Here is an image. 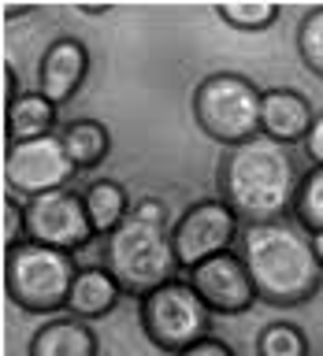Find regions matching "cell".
Returning <instances> with one entry per match:
<instances>
[{"label":"cell","mask_w":323,"mask_h":356,"mask_svg":"<svg viewBox=\"0 0 323 356\" xmlns=\"http://www.w3.org/2000/svg\"><path fill=\"white\" fill-rule=\"evenodd\" d=\"M238 252L253 275L256 297L271 308L308 305L323 286V267L312 249V234L297 219L245 222Z\"/></svg>","instance_id":"obj_1"},{"label":"cell","mask_w":323,"mask_h":356,"mask_svg":"<svg viewBox=\"0 0 323 356\" xmlns=\"http://www.w3.org/2000/svg\"><path fill=\"white\" fill-rule=\"evenodd\" d=\"M216 186L219 197L238 211L242 222H267V219H286L294 211L301 171L286 145L260 134V138L223 152Z\"/></svg>","instance_id":"obj_2"},{"label":"cell","mask_w":323,"mask_h":356,"mask_svg":"<svg viewBox=\"0 0 323 356\" xmlns=\"http://www.w3.org/2000/svg\"><path fill=\"white\" fill-rule=\"evenodd\" d=\"M100 264L116 275L123 293L141 300L152 293L156 286L178 278V256L171 245V227H167V208L156 197H141L138 204H130L127 219L104 238L100 249Z\"/></svg>","instance_id":"obj_3"},{"label":"cell","mask_w":323,"mask_h":356,"mask_svg":"<svg viewBox=\"0 0 323 356\" xmlns=\"http://www.w3.org/2000/svg\"><path fill=\"white\" fill-rule=\"evenodd\" d=\"M74 275H78L74 252L38 245V241H19L15 249H8L4 286H8L11 305L22 312L52 316V312L67 308Z\"/></svg>","instance_id":"obj_4"},{"label":"cell","mask_w":323,"mask_h":356,"mask_svg":"<svg viewBox=\"0 0 323 356\" xmlns=\"http://www.w3.org/2000/svg\"><path fill=\"white\" fill-rule=\"evenodd\" d=\"M260 97L264 89L238 71H216L200 78L194 89V119L212 141L227 145H245L260 138Z\"/></svg>","instance_id":"obj_5"},{"label":"cell","mask_w":323,"mask_h":356,"mask_svg":"<svg viewBox=\"0 0 323 356\" xmlns=\"http://www.w3.org/2000/svg\"><path fill=\"white\" fill-rule=\"evenodd\" d=\"M138 319L145 338L171 356L212 334V312L186 278H171L152 293H145L138 300Z\"/></svg>","instance_id":"obj_6"},{"label":"cell","mask_w":323,"mask_h":356,"mask_svg":"<svg viewBox=\"0 0 323 356\" xmlns=\"http://www.w3.org/2000/svg\"><path fill=\"white\" fill-rule=\"evenodd\" d=\"M242 227L245 222L238 219V211H234L223 197L194 200V204L171 222V245H175L178 267L189 271V267H197V264L212 260V256L234 249L242 238Z\"/></svg>","instance_id":"obj_7"},{"label":"cell","mask_w":323,"mask_h":356,"mask_svg":"<svg viewBox=\"0 0 323 356\" xmlns=\"http://www.w3.org/2000/svg\"><path fill=\"white\" fill-rule=\"evenodd\" d=\"M78 167L67 152V145L56 134L45 138H30V141H11V149L4 156V182L11 197H41L52 189H67L74 182Z\"/></svg>","instance_id":"obj_8"},{"label":"cell","mask_w":323,"mask_h":356,"mask_svg":"<svg viewBox=\"0 0 323 356\" xmlns=\"http://www.w3.org/2000/svg\"><path fill=\"white\" fill-rule=\"evenodd\" d=\"M97 238L93 219L86 211V197L78 189H52V193L26 200V241L52 245L63 252H78Z\"/></svg>","instance_id":"obj_9"},{"label":"cell","mask_w":323,"mask_h":356,"mask_svg":"<svg viewBox=\"0 0 323 356\" xmlns=\"http://www.w3.org/2000/svg\"><path fill=\"white\" fill-rule=\"evenodd\" d=\"M186 282L197 289V297L208 305L212 316H242V312H249L260 300L253 286V275L238 249H227L205 264L189 267Z\"/></svg>","instance_id":"obj_10"},{"label":"cell","mask_w":323,"mask_h":356,"mask_svg":"<svg viewBox=\"0 0 323 356\" xmlns=\"http://www.w3.org/2000/svg\"><path fill=\"white\" fill-rule=\"evenodd\" d=\"M89 74V49L71 33L56 38L49 49L41 52V63H38V93H45L56 108L67 104L71 97H78Z\"/></svg>","instance_id":"obj_11"},{"label":"cell","mask_w":323,"mask_h":356,"mask_svg":"<svg viewBox=\"0 0 323 356\" xmlns=\"http://www.w3.org/2000/svg\"><path fill=\"white\" fill-rule=\"evenodd\" d=\"M312 122H316V111H312L308 97L301 89L290 86H275L264 89L260 97V134L271 138L278 145H305Z\"/></svg>","instance_id":"obj_12"},{"label":"cell","mask_w":323,"mask_h":356,"mask_svg":"<svg viewBox=\"0 0 323 356\" xmlns=\"http://www.w3.org/2000/svg\"><path fill=\"white\" fill-rule=\"evenodd\" d=\"M123 297L127 293H123V286L116 282V275H111L104 264L78 267L71 297H67V312L78 319H86V323H93V319H104L108 312H116V305Z\"/></svg>","instance_id":"obj_13"},{"label":"cell","mask_w":323,"mask_h":356,"mask_svg":"<svg viewBox=\"0 0 323 356\" xmlns=\"http://www.w3.org/2000/svg\"><path fill=\"white\" fill-rule=\"evenodd\" d=\"M97 330L78 316H56L33 330L26 356H97Z\"/></svg>","instance_id":"obj_14"},{"label":"cell","mask_w":323,"mask_h":356,"mask_svg":"<svg viewBox=\"0 0 323 356\" xmlns=\"http://www.w3.org/2000/svg\"><path fill=\"white\" fill-rule=\"evenodd\" d=\"M56 104L45 93H19L8 104V138L11 141H30V138H45L56 134Z\"/></svg>","instance_id":"obj_15"},{"label":"cell","mask_w":323,"mask_h":356,"mask_svg":"<svg viewBox=\"0 0 323 356\" xmlns=\"http://www.w3.org/2000/svg\"><path fill=\"white\" fill-rule=\"evenodd\" d=\"M60 138H63V145H67V152H71L78 171H93V167H100L111 152V134H108L104 122H97V119L63 122Z\"/></svg>","instance_id":"obj_16"},{"label":"cell","mask_w":323,"mask_h":356,"mask_svg":"<svg viewBox=\"0 0 323 356\" xmlns=\"http://www.w3.org/2000/svg\"><path fill=\"white\" fill-rule=\"evenodd\" d=\"M82 197H86V211H89V219H93L97 238H108L130 211V197L116 178H97V182H89V189Z\"/></svg>","instance_id":"obj_17"},{"label":"cell","mask_w":323,"mask_h":356,"mask_svg":"<svg viewBox=\"0 0 323 356\" xmlns=\"http://www.w3.org/2000/svg\"><path fill=\"white\" fill-rule=\"evenodd\" d=\"M278 11L283 8L271 4V0H223V4H216V15L227 22V26L242 30V33L267 30L278 19Z\"/></svg>","instance_id":"obj_18"},{"label":"cell","mask_w":323,"mask_h":356,"mask_svg":"<svg viewBox=\"0 0 323 356\" xmlns=\"http://www.w3.org/2000/svg\"><path fill=\"white\" fill-rule=\"evenodd\" d=\"M294 219L305 227L308 234L323 230V163H312L301 175L297 197H294Z\"/></svg>","instance_id":"obj_19"},{"label":"cell","mask_w":323,"mask_h":356,"mask_svg":"<svg viewBox=\"0 0 323 356\" xmlns=\"http://www.w3.org/2000/svg\"><path fill=\"white\" fill-rule=\"evenodd\" d=\"M256 356H308V334L297 323H267L256 338Z\"/></svg>","instance_id":"obj_20"},{"label":"cell","mask_w":323,"mask_h":356,"mask_svg":"<svg viewBox=\"0 0 323 356\" xmlns=\"http://www.w3.org/2000/svg\"><path fill=\"white\" fill-rule=\"evenodd\" d=\"M297 52L301 63L308 67L316 78H323V4L308 8L297 22Z\"/></svg>","instance_id":"obj_21"},{"label":"cell","mask_w":323,"mask_h":356,"mask_svg":"<svg viewBox=\"0 0 323 356\" xmlns=\"http://www.w3.org/2000/svg\"><path fill=\"white\" fill-rule=\"evenodd\" d=\"M4 241H8V249L26 241V204H19L11 193L4 200Z\"/></svg>","instance_id":"obj_22"},{"label":"cell","mask_w":323,"mask_h":356,"mask_svg":"<svg viewBox=\"0 0 323 356\" xmlns=\"http://www.w3.org/2000/svg\"><path fill=\"white\" fill-rule=\"evenodd\" d=\"M178 356H234V349L223 338H216V334H208V338H200V341H194L189 349H182Z\"/></svg>","instance_id":"obj_23"},{"label":"cell","mask_w":323,"mask_h":356,"mask_svg":"<svg viewBox=\"0 0 323 356\" xmlns=\"http://www.w3.org/2000/svg\"><path fill=\"white\" fill-rule=\"evenodd\" d=\"M305 152L312 163H323V111L316 115V122H312L308 138H305Z\"/></svg>","instance_id":"obj_24"},{"label":"cell","mask_w":323,"mask_h":356,"mask_svg":"<svg viewBox=\"0 0 323 356\" xmlns=\"http://www.w3.org/2000/svg\"><path fill=\"white\" fill-rule=\"evenodd\" d=\"M312 249H316V260H320V267H323V230L312 234Z\"/></svg>","instance_id":"obj_25"},{"label":"cell","mask_w":323,"mask_h":356,"mask_svg":"<svg viewBox=\"0 0 323 356\" xmlns=\"http://www.w3.org/2000/svg\"><path fill=\"white\" fill-rule=\"evenodd\" d=\"M78 11H86V15H93V11H108V4H78Z\"/></svg>","instance_id":"obj_26"}]
</instances>
